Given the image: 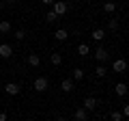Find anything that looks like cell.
Returning <instances> with one entry per match:
<instances>
[{
    "mask_svg": "<svg viewBox=\"0 0 129 121\" xmlns=\"http://www.w3.org/2000/svg\"><path fill=\"white\" fill-rule=\"evenodd\" d=\"M47 87H50V80H47L45 76H39V78L32 82V89H35L37 93H43V91H47Z\"/></svg>",
    "mask_w": 129,
    "mask_h": 121,
    "instance_id": "cell-1",
    "label": "cell"
},
{
    "mask_svg": "<svg viewBox=\"0 0 129 121\" xmlns=\"http://www.w3.org/2000/svg\"><path fill=\"white\" fill-rule=\"evenodd\" d=\"M67 9H69V7H67V2H62V0H54V13L58 15V17H62L64 13H67Z\"/></svg>",
    "mask_w": 129,
    "mask_h": 121,
    "instance_id": "cell-2",
    "label": "cell"
},
{
    "mask_svg": "<svg viewBox=\"0 0 129 121\" xmlns=\"http://www.w3.org/2000/svg\"><path fill=\"white\" fill-rule=\"evenodd\" d=\"M112 69H114L116 74H125V71H127V61L125 58H116L114 63H112Z\"/></svg>",
    "mask_w": 129,
    "mask_h": 121,
    "instance_id": "cell-3",
    "label": "cell"
},
{
    "mask_svg": "<svg viewBox=\"0 0 129 121\" xmlns=\"http://www.w3.org/2000/svg\"><path fill=\"white\" fill-rule=\"evenodd\" d=\"M13 56V48L9 43H0V58H11Z\"/></svg>",
    "mask_w": 129,
    "mask_h": 121,
    "instance_id": "cell-4",
    "label": "cell"
},
{
    "mask_svg": "<svg viewBox=\"0 0 129 121\" xmlns=\"http://www.w3.org/2000/svg\"><path fill=\"white\" fill-rule=\"evenodd\" d=\"M97 104H99V102H97L95 97H86V99L82 102V108H84L86 112H90V110H95V108H97Z\"/></svg>",
    "mask_w": 129,
    "mask_h": 121,
    "instance_id": "cell-5",
    "label": "cell"
},
{
    "mask_svg": "<svg viewBox=\"0 0 129 121\" xmlns=\"http://www.w3.org/2000/svg\"><path fill=\"white\" fill-rule=\"evenodd\" d=\"M108 56H110V54H108V50H106V48H101V46H99V48L95 50V58H97V63H103V61H108Z\"/></svg>",
    "mask_w": 129,
    "mask_h": 121,
    "instance_id": "cell-6",
    "label": "cell"
},
{
    "mask_svg": "<svg viewBox=\"0 0 129 121\" xmlns=\"http://www.w3.org/2000/svg\"><path fill=\"white\" fill-rule=\"evenodd\" d=\"M5 91H7L9 95H17L19 91H22V87H19L17 82H7V84H5Z\"/></svg>",
    "mask_w": 129,
    "mask_h": 121,
    "instance_id": "cell-7",
    "label": "cell"
},
{
    "mask_svg": "<svg viewBox=\"0 0 129 121\" xmlns=\"http://www.w3.org/2000/svg\"><path fill=\"white\" fill-rule=\"evenodd\" d=\"M73 117H75V121H88V112L84 110L82 106H80V108H75V112H73Z\"/></svg>",
    "mask_w": 129,
    "mask_h": 121,
    "instance_id": "cell-8",
    "label": "cell"
},
{
    "mask_svg": "<svg viewBox=\"0 0 129 121\" xmlns=\"http://www.w3.org/2000/svg\"><path fill=\"white\" fill-rule=\"evenodd\" d=\"M114 91H116V95H118V97H127V84H125V82H116Z\"/></svg>",
    "mask_w": 129,
    "mask_h": 121,
    "instance_id": "cell-9",
    "label": "cell"
},
{
    "mask_svg": "<svg viewBox=\"0 0 129 121\" xmlns=\"http://www.w3.org/2000/svg\"><path fill=\"white\" fill-rule=\"evenodd\" d=\"M60 87H62V91H64V93H71V91H73V80H71V78H64L62 80V82H60Z\"/></svg>",
    "mask_w": 129,
    "mask_h": 121,
    "instance_id": "cell-10",
    "label": "cell"
},
{
    "mask_svg": "<svg viewBox=\"0 0 129 121\" xmlns=\"http://www.w3.org/2000/svg\"><path fill=\"white\" fill-rule=\"evenodd\" d=\"M90 37L95 39V41H103V37H106V30H103V28H95V30L90 33Z\"/></svg>",
    "mask_w": 129,
    "mask_h": 121,
    "instance_id": "cell-11",
    "label": "cell"
},
{
    "mask_svg": "<svg viewBox=\"0 0 129 121\" xmlns=\"http://www.w3.org/2000/svg\"><path fill=\"white\" fill-rule=\"evenodd\" d=\"M28 65H30V67H39V65H41L39 54H28Z\"/></svg>",
    "mask_w": 129,
    "mask_h": 121,
    "instance_id": "cell-12",
    "label": "cell"
},
{
    "mask_svg": "<svg viewBox=\"0 0 129 121\" xmlns=\"http://www.w3.org/2000/svg\"><path fill=\"white\" fill-rule=\"evenodd\" d=\"M54 37H56V41H64V39H69V33H67L64 28H58L54 33Z\"/></svg>",
    "mask_w": 129,
    "mask_h": 121,
    "instance_id": "cell-13",
    "label": "cell"
},
{
    "mask_svg": "<svg viewBox=\"0 0 129 121\" xmlns=\"http://www.w3.org/2000/svg\"><path fill=\"white\" fill-rule=\"evenodd\" d=\"M106 74H108V67L103 65V63H99L97 69H95V76H97V78H106Z\"/></svg>",
    "mask_w": 129,
    "mask_h": 121,
    "instance_id": "cell-14",
    "label": "cell"
},
{
    "mask_svg": "<svg viewBox=\"0 0 129 121\" xmlns=\"http://www.w3.org/2000/svg\"><path fill=\"white\" fill-rule=\"evenodd\" d=\"M78 54L80 56H88V54H90V48H88L86 43H80V46H78Z\"/></svg>",
    "mask_w": 129,
    "mask_h": 121,
    "instance_id": "cell-15",
    "label": "cell"
},
{
    "mask_svg": "<svg viewBox=\"0 0 129 121\" xmlns=\"http://www.w3.org/2000/svg\"><path fill=\"white\" fill-rule=\"evenodd\" d=\"M50 61H52V65H60V63H62V54H60V52H54V54L50 56Z\"/></svg>",
    "mask_w": 129,
    "mask_h": 121,
    "instance_id": "cell-16",
    "label": "cell"
},
{
    "mask_svg": "<svg viewBox=\"0 0 129 121\" xmlns=\"http://www.w3.org/2000/svg\"><path fill=\"white\" fill-rule=\"evenodd\" d=\"M7 33H11V22H0V35H7Z\"/></svg>",
    "mask_w": 129,
    "mask_h": 121,
    "instance_id": "cell-17",
    "label": "cell"
},
{
    "mask_svg": "<svg viewBox=\"0 0 129 121\" xmlns=\"http://www.w3.org/2000/svg\"><path fill=\"white\" fill-rule=\"evenodd\" d=\"M26 30H24V28H17V30H15V33H13V37L15 39H17V41H24V39H26Z\"/></svg>",
    "mask_w": 129,
    "mask_h": 121,
    "instance_id": "cell-18",
    "label": "cell"
},
{
    "mask_svg": "<svg viewBox=\"0 0 129 121\" xmlns=\"http://www.w3.org/2000/svg\"><path fill=\"white\" fill-rule=\"evenodd\" d=\"M58 19H60V17L54 13V11H47V15H45V22H47V24H54V22H58Z\"/></svg>",
    "mask_w": 129,
    "mask_h": 121,
    "instance_id": "cell-19",
    "label": "cell"
},
{
    "mask_svg": "<svg viewBox=\"0 0 129 121\" xmlns=\"http://www.w3.org/2000/svg\"><path fill=\"white\" fill-rule=\"evenodd\" d=\"M71 76H73V80H84V69H80V67H75V69L71 71Z\"/></svg>",
    "mask_w": 129,
    "mask_h": 121,
    "instance_id": "cell-20",
    "label": "cell"
},
{
    "mask_svg": "<svg viewBox=\"0 0 129 121\" xmlns=\"http://www.w3.org/2000/svg\"><path fill=\"white\" fill-rule=\"evenodd\" d=\"M103 11H106V13H114L116 11V2H112V0L106 2V5H103Z\"/></svg>",
    "mask_w": 129,
    "mask_h": 121,
    "instance_id": "cell-21",
    "label": "cell"
},
{
    "mask_svg": "<svg viewBox=\"0 0 129 121\" xmlns=\"http://www.w3.org/2000/svg\"><path fill=\"white\" fill-rule=\"evenodd\" d=\"M108 28H110V30H116V28H118V19L110 17V19H108Z\"/></svg>",
    "mask_w": 129,
    "mask_h": 121,
    "instance_id": "cell-22",
    "label": "cell"
},
{
    "mask_svg": "<svg viewBox=\"0 0 129 121\" xmlns=\"http://www.w3.org/2000/svg\"><path fill=\"white\" fill-rule=\"evenodd\" d=\"M123 119H125V117L120 115V112H116V110L112 112V121H123Z\"/></svg>",
    "mask_w": 129,
    "mask_h": 121,
    "instance_id": "cell-23",
    "label": "cell"
},
{
    "mask_svg": "<svg viewBox=\"0 0 129 121\" xmlns=\"http://www.w3.org/2000/svg\"><path fill=\"white\" fill-rule=\"evenodd\" d=\"M120 115H123V117H127V115H129V106H127V104L123 106V110H120Z\"/></svg>",
    "mask_w": 129,
    "mask_h": 121,
    "instance_id": "cell-24",
    "label": "cell"
},
{
    "mask_svg": "<svg viewBox=\"0 0 129 121\" xmlns=\"http://www.w3.org/2000/svg\"><path fill=\"white\" fill-rule=\"evenodd\" d=\"M9 117H7V112H0V121H7Z\"/></svg>",
    "mask_w": 129,
    "mask_h": 121,
    "instance_id": "cell-25",
    "label": "cell"
},
{
    "mask_svg": "<svg viewBox=\"0 0 129 121\" xmlns=\"http://www.w3.org/2000/svg\"><path fill=\"white\" fill-rule=\"evenodd\" d=\"M2 2H5V5H15L17 0H2Z\"/></svg>",
    "mask_w": 129,
    "mask_h": 121,
    "instance_id": "cell-26",
    "label": "cell"
},
{
    "mask_svg": "<svg viewBox=\"0 0 129 121\" xmlns=\"http://www.w3.org/2000/svg\"><path fill=\"white\" fill-rule=\"evenodd\" d=\"M43 5H54V0H41Z\"/></svg>",
    "mask_w": 129,
    "mask_h": 121,
    "instance_id": "cell-27",
    "label": "cell"
},
{
    "mask_svg": "<svg viewBox=\"0 0 129 121\" xmlns=\"http://www.w3.org/2000/svg\"><path fill=\"white\" fill-rule=\"evenodd\" d=\"M0 2H2V0H0Z\"/></svg>",
    "mask_w": 129,
    "mask_h": 121,
    "instance_id": "cell-28",
    "label": "cell"
}]
</instances>
